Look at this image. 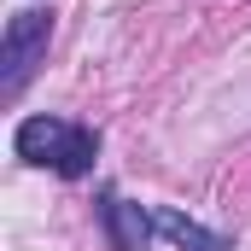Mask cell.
Listing matches in <instances>:
<instances>
[{"label": "cell", "instance_id": "1", "mask_svg": "<svg viewBox=\"0 0 251 251\" xmlns=\"http://www.w3.org/2000/svg\"><path fill=\"white\" fill-rule=\"evenodd\" d=\"M47 35H53L47 12H18V18L6 24V35H0V94H6V100H12V94L29 82V70L41 64Z\"/></svg>", "mask_w": 251, "mask_h": 251}, {"label": "cell", "instance_id": "3", "mask_svg": "<svg viewBox=\"0 0 251 251\" xmlns=\"http://www.w3.org/2000/svg\"><path fill=\"white\" fill-rule=\"evenodd\" d=\"M64 134H70V123H59V117H29V123H18L12 146H18L24 164H59Z\"/></svg>", "mask_w": 251, "mask_h": 251}, {"label": "cell", "instance_id": "4", "mask_svg": "<svg viewBox=\"0 0 251 251\" xmlns=\"http://www.w3.org/2000/svg\"><path fill=\"white\" fill-rule=\"evenodd\" d=\"M152 222H158V234H164V240H176L181 251H234V240H228V234L199 228V222H193V216H181V210H158Z\"/></svg>", "mask_w": 251, "mask_h": 251}, {"label": "cell", "instance_id": "5", "mask_svg": "<svg viewBox=\"0 0 251 251\" xmlns=\"http://www.w3.org/2000/svg\"><path fill=\"white\" fill-rule=\"evenodd\" d=\"M94 152H100V134H94V128H70L53 170H59L64 181H76V176H88V170H94Z\"/></svg>", "mask_w": 251, "mask_h": 251}, {"label": "cell", "instance_id": "2", "mask_svg": "<svg viewBox=\"0 0 251 251\" xmlns=\"http://www.w3.org/2000/svg\"><path fill=\"white\" fill-rule=\"evenodd\" d=\"M105 228H111V246L117 251H146V240H152L158 222L140 204H128L123 193H105Z\"/></svg>", "mask_w": 251, "mask_h": 251}]
</instances>
